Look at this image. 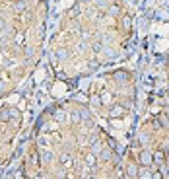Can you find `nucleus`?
I'll return each instance as SVG.
<instances>
[{
  "label": "nucleus",
  "mask_w": 169,
  "mask_h": 179,
  "mask_svg": "<svg viewBox=\"0 0 169 179\" xmlns=\"http://www.w3.org/2000/svg\"><path fill=\"white\" fill-rule=\"evenodd\" d=\"M138 163H140V166H152L153 163V154L150 150H142V152L138 154Z\"/></svg>",
  "instance_id": "f257e3e1"
},
{
  "label": "nucleus",
  "mask_w": 169,
  "mask_h": 179,
  "mask_svg": "<svg viewBox=\"0 0 169 179\" xmlns=\"http://www.w3.org/2000/svg\"><path fill=\"white\" fill-rule=\"evenodd\" d=\"M124 113H127V109H124L122 105H113V107H111V113H109V115H111L113 119H121Z\"/></svg>",
  "instance_id": "f03ea898"
},
{
  "label": "nucleus",
  "mask_w": 169,
  "mask_h": 179,
  "mask_svg": "<svg viewBox=\"0 0 169 179\" xmlns=\"http://www.w3.org/2000/svg\"><path fill=\"white\" fill-rule=\"evenodd\" d=\"M97 156H99V160H101V162H109V160H113V150H109V148H101V152H99Z\"/></svg>",
  "instance_id": "7ed1b4c3"
},
{
  "label": "nucleus",
  "mask_w": 169,
  "mask_h": 179,
  "mask_svg": "<svg viewBox=\"0 0 169 179\" xmlns=\"http://www.w3.org/2000/svg\"><path fill=\"white\" fill-rule=\"evenodd\" d=\"M138 177H142V179H148V177H153V173H152V169H150V166H142V169H138Z\"/></svg>",
  "instance_id": "20e7f679"
},
{
  "label": "nucleus",
  "mask_w": 169,
  "mask_h": 179,
  "mask_svg": "<svg viewBox=\"0 0 169 179\" xmlns=\"http://www.w3.org/2000/svg\"><path fill=\"white\" fill-rule=\"evenodd\" d=\"M115 78L119 80V84H124V82H128V72H124V70H117L115 72Z\"/></svg>",
  "instance_id": "39448f33"
},
{
  "label": "nucleus",
  "mask_w": 169,
  "mask_h": 179,
  "mask_svg": "<svg viewBox=\"0 0 169 179\" xmlns=\"http://www.w3.org/2000/svg\"><path fill=\"white\" fill-rule=\"evenodd\" d=\"M127 177H138V166L136 163H128L127 166Z\"/></svg>",
  "instance_id": "423d86ee"
},
{
  "label": "nucleus",
  "mask_w": 169,
  "mask_h": 179,
  "mask_svg": "<svg viewBox=\"0 0 169 179\" xmlns=\"http://www.w3.org/2000/svg\"><path fill=\"white\" fill-rule=\"evenodd\" d=\"M101 103L103 105H113V96L109 94V92H103V94H101V99H99Z\"/></svg>",
  "instance_id": "0eeeda50"
},
{
  "label": "nucleus",
  "mask_w": 169,
  "mask_h": 179,
  "mask_svg": "<svg viewBox=\"0 0 169 179\" xmlns=\"http://www.w3.org/2000/svg\"><path fill=\"white\" fill-rule=\"evenodd\" d=\"M70 123H72V125L82 123V111H74V113H70Z\"/></svg>",
  "instance_id": "6e6552de"
},
{
  "label": "nucleus",
  "mask_w": 169,
  "mask_h": 179,
  "mask_svg": "<svg viewBox=\"0 0 169 179\" xmlns=\"http://www.w3.org/2000/svg\"><path fill=\"white\" fill-rule=\"evenodd\" d=\"M163 160H165V154L161 152V150H158V152L153 154V162H156V166H161V163H163Z\"/></svg>",
  "instance_id": "1a4fd4ad"
},
{
  "label": "nucleus",
  "mask_w": 169,
  "mask_h": 179,
  "mask_svg": "<svg viewBox=\"0 0 169 179\" xmlns=\"http://www.w3.org/2000/svg\"><path fill=\"white\" fill-rule=\"evenodd\" d=\"M86 166L87 168H95V154H87L86 156Z\"/></svg>",
  "instance_id": "9d476101"
},
{
  "label": "nucleus",
  "mask_w": 169,
  "mask_h": 179,
  "mask_svg": "<svg viewBox=\"0 0 169 179\" xmlns=\"http://www.w3.org/2000/svg\"><path fill=\"white\" fill-rule=\"evenodd\" d=\"M158 121H159V125L163 127V128H169V121H167V117L163 115V113H159V115H158Z\"/></svg>",
  "instance_id": "9b49d317"
},
{
  "label": "nucleus",
  "mask_w": 169,
  "mask_h": 179,
  "mask_svg": "<svg viewBox=\"0 0 169 179\" xmlns=\"http://www.w3.org/2000/svg\"><path fill=\"white\" fill-rule=\"evenodd\" d=\"M138 142L140 144H150V134H146V132H140V136H138Z\"/></svg>",
  "instance_id": "f8f14e48"
},
{
  "label": "nucleus",
  "mask_w": 169,
  "mask_h": 179,
  "mask_svg": "<svg viewBox=\"0 0 169 179\" xmlns=\"http://www.w3.org/2000/svg\"><path fill=\"white\" fill-rule=\"evenodd\" d=\"M56 59H60V60L68 59V51H66V49H58V51H56Z\"/></svg>",
  "instance_id": "ddd939ff"
},
{
  "label": "nucleus",
  "mask_w": 169,
  "mask_h": 179,
  "mask_svg": "<svg viewBox=\"0 0 169 179\" xmlns=\"http://www.w3.org/2000/svg\"><path fill=\"white\" fill-rule=\"evenodd\" d=\"M109 14H111V16H119V14H121V6L119 4H113L111 8H109Z\"/></svg>",
  "instance_id": "4468645a"
},
{
  "label": "nucleus",
  "mask_w": 169,
  "mask_h": 179,
  "mask_svg": "<svg viewBox=\"0 0 169 179\" xmlns=\"http://www.w3.org/2000/svg\"><path fill=\"white\" fill-rule=\"evenodd\" d=\"M0 121H2V123H6V121H10V109H4V111H0Z\"/></svg>",
  "instance_id": "2eb2a0df"
},
{
  "label": "nucleus",
  "mask_w": 169,
  "mask_h": 179,
  "mask_svg": "<svg viewBox=\"0 0 169 179\" xmlns=\"http://www.w3.org/2000/svg\"><path fill=\"white\" fill-rule=\"evenodd\" d=\"M121 25H122V29H124V31H130V18H128V16H127V18H122Z\"/></svg>",
  "instance_id": "dca6fc26"
},
{
  "label": "nucleus",
  "mask_w": 169,
  "mask_h": 179,
  "mask_svg": "<svg viewBox=\"0 0 169 179\" xmlns=\"http://www.w3.org/2000/svg\"><path fill=\"white\" fill-rule=\"evenodd\" d=\"M60 163H62V166H72L70 156H68V154H62V156H60Z\"/></svg>",
  "instance_id": "f3484780"
},
{
  "label": "nucleus",
  "mask_w": 169,
  "mask_h": 179,
  "mask_svg": "<svg viewBox=\"0 0 169 179\" xmlns=\"http://www.w3.org/2000/svg\"><path fill=\"white\" fill-rule=\"evenodd\" d=\"M87 66H90V70H97L99 68V60H90V62H87Z\"/></svg>",
  "instance_id": "a211bd4d"
},
{
  "label": "nucleus",
  "mask_w": 169,
  "mask_h": 179,
  "mask_svg": "<svg viewBox=\"0 0 169 179\" xmlns=\"http://www.w3.org/2000/svg\"><path fill=\"white\" fill-rule=\"evenodd\" d=\"M101 152V146H99V142H95V144H91V154H99Z\"/></svg>",
  "instance_id": "6ab92c4d"
},
{
  "label": "nucleus",
  "mask_w": 169,
  "mask_h": 179,
  "mask_svg": "<svg viewBox=\"0 0 169 179\" xmlns=\"http://www.w3.org/2000/svg\"><path fill=\"white\" fill-rule=\"evenodd\" d=\"M55 119L58 121V123H60V121H64V113H60V111H56V113H55Z\"/></svg>",
  "instance_id": "aec40b11"
},
{
  "label": "nucleus",
  "mask_w": 169,
  "mask_h": 179,
  "mask_svg": "<svg viewBox=\"0 0 169 179\" xmlns=\"http://www.w3.org/2000/svg\"><path fill=\"white\" fill-rule=\"evenodd\" d=\"M43 160H45V162H51V160H53V154H51V152H45V154H43Z\"/></svg>",
  "instance_id": "412c9836"
},
{
  "label": "nucleus",
  "mask_w": 169,
  "mask_h": 179,
  "mask_svg": "<svg viewBox=\"0 0 169 179\" xmlns=\"http://www.w3.org/2000/svg\"><path fill=\"white\" fill-rule=\"evenodd\" d=\"M91 49H93L95 53H99V51H101V43H93V45H91Z\"/></svg>",
  "instance_id": "4be33fe9"
},
{
  "label": "nucleus",
  "mask_w": 169,
  "mask_h": 179,
  "mask_svg": "<svg viewBox=\"0 0 169 179\" xmlns=\"http://www.w3.org/2000/svg\"><path fill=\"white\" fill-rule=\"evenodd\" d=\"M0 29H4V20L0 18Z\"/></svg>",
  "instance_id": "5701e85b"
},
{
  "label": "nucleus",
  "mask_w": 169,
  "mask_h": 179,
  "mask_svg": "<svg viewBox=\"0 0 169 179\" xmlns=\"http://www.w3.org/2000/svg\"><path fill=\"white\" fill-rule=\"evenodd\" d=\"M167 173H169V169H167Z\"/></svg>",
  "instance_id": "b1692460"
}]
</instances>
